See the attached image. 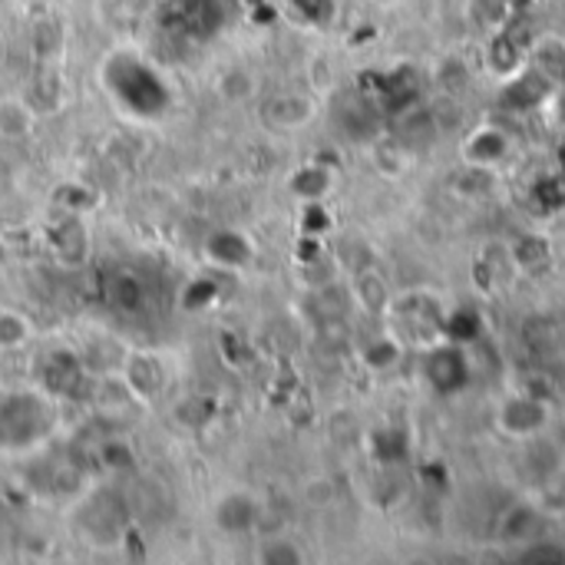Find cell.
<instances>
[{"mask_svg": "<svg viewBox=\"0 0 565 565\" xmlns=\"http://www.w3.org/2000/svg\"><path fill=\"white\" fill-rule=\"evenodd\" d=\"M34 47H37L41 57L57 54V47H60V31H57L54 21H41V24H37V31H34Z\"/></svg>", "mask_w": 565, "mask_h": 565, "instance_id": "obj_14", "label": "cell"}, {"mask_svg": "<svg viewBox=\"0 0 565 565\" xmlns=\"http://www.w3.org/2000/svg\"><path fill=\"white\" fill-rule=\"evenodd\" d=\"M328 182H331V176L324 169H304V173L295 176V192L314 199V196L328 192Z\"/></svg>", "mask_w": 565, "mask_h": 565, "instance_id": "obj_10", "label": "cell"}, {"mask_svg": "<svg viewBox=\"0 0 565 565\" xmlns=\"http://www.w3.org/2000/svg\"><path fill=\"white\" fill-rule=\"evenodd\" d=\"M34 100H37V107H41V110H51V107H57V100H60L57 77H51V74H41V77H37V84H34Z\"/></svg>", "mask_w": 565, "mask_h": 565, "instance_id": "obj_15", "label": "cell"}, {"mask_svg": "<svg viewBox=\"0 0 565 565\" xmlns=\"http://www.w3.org/2000/svg\"><path fill=\"white\" fill-rule=\"evenodd\" d=\"M262 117L272 126H278V130H295V126H301L311 117V107L301 97H281V100H272Z\"/></svg>", "mask_w": 565, "mask_h": 565, "instance_id": "obj_6", "label": "cell"}, {"mask_svg": "<svg viewBox=\"0 0 565 565\" xmlns=\"http://www.w3.org/2000/svg\"><path fill=\"white\" fill-rule=\"evenodd\" d=\"M27 113L18 103H0V136H24Z\"/></svg>", "mask_w": 565, "mask_h": 565, "instance_id": "obj_9", "label": "cell"}, {"mask_svg": "<svg viewBox=\"0 0 565 565\" xmlns=\"http://www.w3.org/2000/svg\"><path fill=\"white\" fill-rule=\"evenodd\" d=\"M209 255H212L215 262H222V265H242V262H248L252 248H248V242H245L242 235H235V232H219V235L209 239Z\"/></svg>", "mask_w": 565, "mask_h": 565, "instance_id": "obj_8", "label": "cell"}, {"mask_svg": "<svg viewBox=\"0 0 565 565\" xmlns=\"http://www.w3.org/2000/svg\"><path fill=\"white\" fill-rule=\"evenodd\" d=\"M130 380L136 384V390H143V394H153L156 387H159V367L156 364H149V361H133L130 364Z\"/></svg>", "mask_w": 565, "mask_h": 565, "instance_id": "obj_13", "label": "cell"}, {"mask_svg": "<svg viewBox=\"0 0 565 565\" xmlns=\"http://www.w3.org/2000/svg\"><path fill=\"white\" fill-rule=\"evenodd\" d=\"M295 8H298L308 21H324V18L334 11L331 0H295Z\"/></svg>", "mask_w": 565, "mask_h": 565, "instance_id": "obj_17", "label": "cell"}, {"mask_svg": "<svg viewBox=\"0 0 565 565\" xmlns=\"http://www.w3.org/2000/svg\"><path fill=\"white\" fill-rule=\"evenodd\" d=\"M103 84L136 117H159L169 107L166 84L133 54H113L103 67Z\"/></svg>", "mask_w": 565, "mask_h": 565, "instance_id": "obj_1", "label": "cell"}, {"mask_svg": "<svg viewBox=\"0 0 565 565\" xmlns=\"http://www.w3.org/2000/svg\"><path fill=\"white\" fill-rule=\"evenodd\" d=\"M27 334L24 321L14 318V314H0V344H21Z\"/></svg>", "mask_w": 565, "mask_h": 565, "instance_id": "obj_16", "label": "cell"}, {"mask_svg": "<svg viewBox=\"0 0 565 565\" xmlns=\"http://www.w3.org/2000/svg\"><path fill=\"white\" fill-rule=\"evenodd\" d=\"M506 136L496 133V130H479L473 133V140L466 143V156L479 166H489V163H499L506 156Z\"/></svg>", "mask_w": 565, "mask_h": 565, "instance_id": "obj_7", "label": "cell"}, {"mask_svg": "<svg viewBox=\"0 0 565 565\" xmlns=\"http://www.w3.org/2000/svg\"><path fill=\"white\" fill-rule=\"evenodd\" d=\"M255 516H258V506L248 496H225L219 502V509H215V519H219V525L225 532H245V529H252Z\"/></svg>", "mask_w": 565, "mask_h": 565, "instance_id": "obj_5", "label": "cell"}, {"mask_svg": "<svg viewBox=\"0 0 565 565\" xmlns=\"http://www.w3.org/2000/svg\"><path fill=\"white\" fill-rule=\"evenodd\" d=\"M229 21L225 0H169L163 27L182 41H212Z\"/></svg>", "mask_w": 565, "mask_h": 565, "instance_id": "obj_3", "label": "cell"}, {"mask_svg": "<svg viewBox=\"0 0 565 565\" xmlns=\"http://www.w3.org/2000/svg\"><path fill=\"white\" fill-rule=\"evenodd\" d=\"M57 252L67 265H77L84 258V229L67 225V235H57Z\"/></svg>", "mask_w": 565, "mask_h": 565, "instance_id": "obj_11", "label": "cell"}, {"mask_svg": "<svg viewBox=\"0 0 565 565\" xmlns=\"http://www.w3.org/2000/svg\"><path fill=\"white\" fill-rule=\"evenodd\" d=\"M103 459H107V466H133V453L123 446V443H103Z\"/></svg>", "mask_w": 565, "mask_h": 565, "instance_id": "obj_18", "label": "cell"}, {"mask_svg": "<svg viewBox=\"0 0 565 565\" xmlns=\"http://www.w3.org/2000/svg\"><path fill=\"white\" fill-rule=\"evenodd\" d=\"M146 298H149V291H146V281L140 275L117 272L110 278V301H113V308L133 314V311H143L146 308Z\"/></svg>", "mask_w": 565, "mask_h": 565, "instance_id": "obj_4", "label": "cell"}, {"mask_svg": "<svg viewBox=\"0 0 565 565\" xmlns=\"http://www.w3.org/2000/svg\"><path fill=\"white\" fill-rule=\"evenodd\" d=\"M252 90H255V84H252V77L242 74V70H232V74L222 77V97L232 100V103H235V100H248Z\"/></svg>", "mask_w": 565, "mask_h": 565, "instance_id": "obj_12", "label": "cell"}, {"mask_svg": "<svg viewBox=\"0 0 565 565\" xmlns=\"http://www.w3.org/2000/svg\"><path fill=\"white\" fill-rule=\"evenodd\" d=\"M54 426V413L41 397L14 394L0 400V443L4 446H31L47 436Z\"/></svg>", "mask_w": 565, "mask_h": 565, "instance_id": "obj_2", "label": "cell"}, {"mask_svg": "<svg viewBox=\"0 0 565 565\" xmlns=\"http://www.w3.org/2000/svg\"><path fill=\"white\" fill-rule=\"evenodd\" d=\"M0 60H4V37H0Z\"/></svg>", "mask_w": 565, "mask_h": 565, "instance_id": "obj_20", "label": "cell"}, {"mask_svg": "<svg viewBox=\"0 0 565 565\" xmlns=\"http://www.w3.org/2000/svg\"><path fill=\"white\" fill-rule=\"evenodd\" d=\"M262 558H265V562H298L301 555H298V549H295L291 542H275V545L265 549Z\"/></svg>", "mask_w": 565, "mask_h": 565, "instance_id": "obj_19", "label": "cell"}]
</instances>
